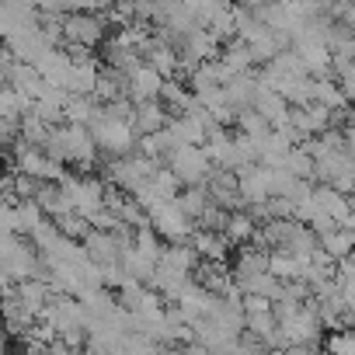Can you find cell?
Here are the masks:
<instances>
[{"label":"cell","instance_id":"6da1fadb","mask_svg":"<svg viewBox=\"0 0 355 355\" xmlns=\"http://www.w3.org/2000/svg\"><path fill=\"white\" fill-rule=\"evenodd\" d=\"M91 132H94L105 157H122V153H132L139 146V132L132 129V122L112 119V115H105V108H98V115L91 119Z\"/></svg>","mask_w":355,"mask_h":355},{"label":"cell","instance_id":"7a4b0ae2","mask_svg":"<svg viewBox=\"0 0 355 355\" xmlns=\"http://www.w3.org/2000/svg\"><path fill=\"white\" fill-rule=\"evenodd\" d=\"M63 192L70 196V202H73V209L80 213V216H94L101 206H108L105 202V196H108V178H94V174H67L63 178Z\"/></svg>","mask_w":355,"mask_h":355},{"label":"cell","instance_id":"3957f363","mask_svg":"<svg viewBox=\"0 0 355 355\" xmlns=\"http://www.w3.org/2000/svg\"><path fill=\"white\" fill-rule=\"evenodd\" d=\"M167 167L182 178V185H202L216 164H213V157L206 153L202 143H182L167 157Z\"/></svg>","mask_w":355,"mask_h":355},{"label":"cell","instance_id":"277c9868","mask_svg":"<svg viewBox=\"0 0 355 355\" xmlns=\"http://www.w3.org/2000/svg\"><path fill=\"white\" fill-rule=\"evenodd\" d=\"M150 227L164 237V241H192V234L199 230V223L178 206V199L160 202L157 209H150Z\"/></svg>","mask_w":355,"mask_h":355},{"label":"cell","instance_id":"5b68a950","mask_svg":"<svg viewBox=\"0 0 355 355\" xmlns=\"http://www.w3.org/2000/svg\"><path fill=\"white\" fill-rule=\"evenodd\" d=\"M178 53H182V73H192L199 63L216 60L223 49H220V39L209 32V25H199L196 32H189L182 42H178Z\"/></svg>","mask_w":355,"mask_h":355},{"label":"cell","instance_id":"8992f818","mask_svg":"<svg viewBox=\"0 0 355 355\" xmlns=\"http://www.w3.org/2000/svg\"><path fill=\"white\" fill-rule=\"evenodd\" d=\"M105 28H108L105 11H73V15H67V18H63L67 42L101 46V42H105Z\"/></svg>","mask_w":355,"mask_h":355},{"label":"cell","instance_id":"52a82bcc","mask_svg":"<svg viewBox=\"0 0 355 355\" xmlns=\"http://www.w3.org/2000/svg\"><path fill=\"white\" fill-rule=\"evenodd\" d=\"M164 73L157 70V67H150L146 60H139L132 70H125V94L139 105V101H153V98H160V91H164Z\"/></svg>","mask_w":355,"mask_h":355},{"label":"cell","instance_id":"ba28073f","mask_svg":"<svg viewBox=\"0 0 355 355\" xmlns=\"http://www.w3.org/2000/svg\"><path fill=\"white\" fill-rule=\"evenodd\" d=\"M206 153L213 157L216 167H227V171H241V150H237V136L227 132V125H216L209 136H206Z\"/></svg>","mask_w":355,"mask_h":355},{"label":"cell","instance_id":"9c48e42d","mask_svg":"<svg viewBox=\"0 0 355 355\" xmlns=\"http://www.w3.org/2000/svg\"><path fill=\"white\" fill-rule=\"evenodd\" d=\"M254 108L275 125V129H282V125H289V115H293V105L275 91V87H268V84H261L258 80V94H254Z\"/></svg>","mask_w":355,"mask_h":355},{"label":"cell","instance_id":"30bf717a","mask_svg":"<svg viewBox=\"0 0 355 355\" xmlns=\"http://www.w3.org/2000/svg\"><path fill=\"white\" fill-rule=\"evenodd\" d=\"M192 244H196V251L206 261H227L230 258V248H234V241L227 237V230H206V227H199L192 234Z\"/></svg>","mask_w":355,"mask_h":355},{"label":"cell","instance_id":"8fae6325","mask_svg":"<svg viewBox=\"0 0 355 355\" xmlns=\"http://www.w3.org/2000/svg\"><path fill=\"white\" fill-rule=\"evenodd\" d=\"M167 122H171V108H167L160 98H153V101H139V105H136L132 129H136L139 136H146V132H157V129H164Z\"/></svg>","mask_w":355,"mask_h":355},{"label":"cell","instance_id":"7c38bea8","mask_svg":"<svg viewBox=\"0 0 355 355\" xmlns=\"http://www.w3.org/2000/svg\"><path fill=\"white\" fill-rule=\"evenodd\" d=\"M160 101L171 108V115L189 112V108L196 105V91H192L189 77H185V80H182V77H167V80H164V91H160Z\"/></svg>","mask_w":355,"mask_h":355},{"label":"cell","instance_id":"4fadbf2b","mask_svg":"<svg viewBox=\"0 0 355 355\" xmlns=\"http://www.w3.org/2000/svg\"><path fill=\"white\" fill-rule=\"evenodd\" d=\"M254 94H258V73H237L230 84H227V98H230V108L234 112H244V108H254Z\"/></svg>","mask_w":355,"mask_h":355},{"label":"cell","instance_id":"5bb4252c","mask_svg":"<svg viewBox=\"0 0 355 355\" xmlns=\"http://www.w3.org/2000/svg\"><path fill=\"white\" fill-rule=\"evenodd\" d=\"M223 63L234 70V73H251V70H258V60H254V53H251V42H244L241 35H234L227 46H223Z\"/></svg>","mask_w":355,"mask_h":355},{"label":"cell","instance_id":"9a60e30c","mask_svg":"<svg viewBox=\"0 0 355 355\" xmlns=\"http://www.w3.org/2000/svg\"><path fill=\"white\" fill-rule=\"evenodd\" d=\"M258 230H261V223L254 220V213L244 206V209H234L230 213V223H227V237L234 241V244H251L254 237H258Z\"/></svg>","mask_w":355,"mask_h":355},{"label":"cell","instance_id":"2e32d148","mask_svg":"<svg viewBox=\"0 0 355 355\" xmlns=\"http://www.w3.org/2000/svg\"><path fill=\"white\" fill-rule=\"evenodd\" d=\"M98 77H101V70H98V63H94V60L73 63V70H70V80H67V91H70V94H94V87H98Z\"/></svg>","mask_w":355,"mask_h":355},{"label":"cell","instance_id":"e0dca14e","mask_svg":"<svg viewBox=\"0 0 355 355\" xmlns=\"http://www.w3.org/2000/svg\"><path fill=\"white\" fill-rule=\"evenodd\" d=\"M213 202V196H209V189L206 185H185L182 192H178V206H182L196 223H199V216L206 213V206Z\"/></svg>","mask_w":355,"mask_h":355},{"label":"cell","instance_id":"ac0fdd59","mask_svg":"<svg viewBox=\"0 0 355 355\" xmlns=\"http://www.w3.org/2000/svg\"><path fill=\"white\" fill-rule=\"evenodd\" d=\"M125 94V70H115V67H105L101 77H98V87H94V98L98 101H115Z\"/></svg>","mask_w":355,"mask_h":355},{"label":"cell","instance_id":"d6986e66","mask_svg":"<svg viewBox=\"0 0 355 355\" xmlns=\"http://www.w3.org/2000/svg\"><path fill=\"white\" fill-rule=\"evenodd\" d=\"M320 248H324L334 261H341V258H348V254L355 251V230L334 227L331 234H324V237H320Z\"/></svg>","mask_w":355,"mask_h":355},{"label":"cell","instance_id":"ffe728a7","mask_svg":"<svg viewBox=\"0 0 355 355\" xmlns=\"http://www.w3.org/2000/svg\"><path fill=\"white\" fill-rule=\"evenodd\" d=\"M317 101L327 105V108H348L352 105L348 94H345V87H341V80H334V73L317 77Z\"/></svg>","mask_w":355,"mask_h":355},{"label":"cell","instance_id":"44dd1931","mask_svg":"<svg viewBox=\"0 0 355 355\" xmlns=\"http://www.w3.org/2000/svg\"><path fill=\"white\" fill-rule=\"evenodd\" d=\"M98 108H101V101L94 94H70L67 98V122H87L91 125Z\"/></svg>","mask_w":355,"mask_h":355},{"label":"cell","instance_id":"7402d4cb","mask_svg":"<svg viewBox=\"0 0 355 355\" xmlns=\"http://www.w3.org/2000/svg\"><path fill=\"white\" fill-rule=\"evenodd\" d=\"M237 125H241V132H248V136H254V139H265V136L275 129L258 108H244V112H237Z\"/></svg>","mask_w":355,"mask_h":355},{"label":"cell","instance_id":"603a6c76","mask_svg":"<svg viewBox=\"0 0 355 355\" xmlns=\"http://www.w3.org/2000/svg\"><path fill=\"white\" fill-rule=\"evenodd\" d=\"M282 167H289L296 178H313V153H310L303 143H296V146L289 150V157H286Z\"/></svg>","mask_w":355,"mask_h":355},{"label":"cell","instance_id":"cb8c5ba5","mask_svg":"<svg viewBox=\"0 0 355 355\" xmlns=\"http://www.w3.org/2000/svg\"><path fill=\"white\" fill-rule=\"evenodd\" d=\"M230 213H234V209H227V206H220V202H209L206 213L199 216V227H206V230H227Z\"/></svg>","mask_w":355,"mask_h":355},{"label":"cell","instance_id":"d4e9b609","mask_svg":"<svg viewBox=\"0 0 355 355\" xmlns=\"http://www.w3.org/2000/svg\"><path fill=\"white\" fill-rule=\"evenodd\" d=\"M334 77L341 80V87H345L348 101L355 105V60H352V63H341V67H334Z\"/></svg>","mask_w":355,"mask_h":355},{"label":"cell","instance_id":"484cf974","mask_svg":"<svg viewBox=\"0 0 355 355\" xmlns=\"http://www.w3.org/2000/svg\"><path fill=\"white\" fill-rule=\"evenodd\" d=\"M345 286V303H348V320L355 324V279H348V282H341Z\"/></svg>","mask_w":355,"mask_h":355},{"label":"cell","instance_id":"4316f807","mask_svg":"<svg viewBox=\"0 0 355 355\" xmlns=\"http://www.w3.org/2000/svg\"><path fill=\"white\" fill-rule=\"evenodd\" d=\"M234 4H237V8H251V11H254V8H261V4H265V0H234Z\"/></svg>","mask_w":355,"mask_h":355},{"label":"cell","instance_id":"83f0119b","mask_svg":"<svg viewBox=\"0 0 355 355\" xmlns=\"http://www.w3.org/2000/svg\"><path fill=\"white\" fill-rule=\"evenodd\" d=\"M341 21H345V25H348V28H352V32H355V8H352V11H348V15H345V18H341Z\"/></svg>","mask_w":355,"mask_h":355}]
</instances>
